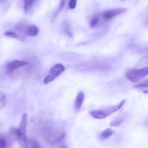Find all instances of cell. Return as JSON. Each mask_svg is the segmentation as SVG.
<instances>
[{"label": "cell", "mask_w": 148, "mask_h": 148, "mask_svg": "<svg viewBox=\"0 0 148 148\" xmlns=\"http://www.w3.org/2000/svg\"><path fill=\"white\" fill-rule=\"evenodd\" d=\"M125 100L121 101L117 105L111 106L103 110H95L90 112L91 116L96 119H102L106 118L110 115L120 110L125 103Z\"/></svg>", "instance_id": "obj_1"}, {"label": "cell", "mask_w": 148, "mask_h": 148, "mask_svg": "<svg viewBox=\"0 0 148 148\" xmlns=\"http://www.w3.org/2000/svg\"><path fill=\"white\" fill-rule=\"evenodd\" d=\"M148 75V66L130 70L126 74L127 78L130 81L136 83L146 77Z\"/></svg>", "instance_id": "obj_2"}, {"label": "cell", "mask_w": 148, "mask_h": 148, "mask_svg": "<svg viewBox=\"0 0 148 148\" xmlns=\"http://www.w3.org/2000/svg\"><path fill=\"white\" fill-rule=\"evenodd\" d=\"M65 67L60 64L54 65L49 71L48 75L44 79V83L46 84L53 81L59 75L64 71Z\"/></svg>", "instance_id": "obj_3"}, {"label": "cell", "mask_w": 148, "mask_h": 148, "mask_svg": "<svg viewBox=\"0 0 148 148\" xmlns=\"http://www.w3.org/2000/svg\"><path fill=\"white\" fill-rule=\"evenodd\" d=\"M127 11L124 8H117L105 11L102 14V18L104 21H107L111 20L116 16L124 13Z\"/></svg>", "instance_id": "obj_4"}, {"label": "cell", "mask_w": 148, "mask_h": 148, "mask_svg": "<svg viewBox=\"0 0 148 148\" xmlns=\"http://www.w3.org/2000/svg\"><path fill=\"white\" fill-rule=\"evenodd\" d=\"M27 113L23 114L19 126L17 129L18 136H26L27 127Z\"/></svg>", "instance_id": "obj_5"}, {"label": "cell", "mask_w": 148, "mask_h": 148, "mask_svg": "<svg viewBox=\"0 0 148 148\" xmlns=\"http://www.w3.org/2000/svg\"><path fill=\"white\" fill-rule=\"evenodd\" d=\"M28 64L27 62L20 60H14L7 64L6 68L9 72H12L16 69L25 66Z\"/></svg>", "instance_id": "obj_6"}, {"label": "cell", "mask_w": 148, "mask_h": 148, "mask_svg": "<svg viewBox=\"0 0 148 148\" xmlns=\"http://www.w3.org/2000/svg\"><path fill=\"white\" fill-rule=\"evenodd\" d=\"M84 98L85 95L84 92L82 91L79 92L75 101V109L76 110H79L81 109Z\"/></svg>", "instance_id": "obj_7"}, {"label": "cell", "mask_w": 148, "mask_h": 148, "mask_svg": "<svg viewBox=\"0 0 148 148\" xmlns=\"http://www.w3.org/2000/svg\"><path fill=\"white\" fill-rule=\"evenodd\" d=\"M115 131L110 128H108L102 132L99 135V138L102 140H106L110 137L115 133Z\"/></svg>", "instance_id": "obj_8"}, {"label": "cell", "mask_w": 148, "mask_h": 148, "mask_svg": "<svg viewBox=\"0 0 148 148\" xmlns=\"http://www.w3.org/2000/svg\"><path fill=\"white\" fill-rule=\"evenodd\" d=\"M27 33L30 36H36L39 32V30L36 26L32 25L28 27L27 29Z\"/></svg>", "instance_id": "obj_9"}, {"label": "cell", "mask_w": 148, "mask_h": 148, "mask_svg": "<svg viewBox=\"0 0 148 148\" xmlns=\"http://www.w3.org/2000/svg\"><path fill=\"white\" fill-rule=\"evenodd\" d=\"M35 2L34 1H25L24 5V10L25 14H27L31 9L34 3Z\"/></svg>", "instance_id": "obj_10"}, {"label": "cell", "mask_w": 148, "mask_h": 148, "mask_svg": "<svg viewBox=\"0 0 148 148\" xmlns=\"http://www.w3.org/2000/svg\"><path fill=\"white\" fill-rule=\"evenodd\" d=\"M27 148H40V145L36 140L33 139H28Z\"/></svg>", "instance_id": "obj_11"}, {"label": "cell", "mask_w": 148, "mask_h": 148, "mask_svg": "<svg viewBox=\"0 0 148 148\" xmlns=\"http://www.w3.org/2000/svg\"><path fill=\"white\" fill-rule=\"evenodd\" d=\"M124 119V117L117 118L116 119H115L114 121L110 123V126L112 127H117L123 122Z\"/></svg>", "instance_id": "obj_12"}, {"label": "cell", "mask_w": 148, "mask_h": 148, "mask_svg": "<svg viewBox=\"0 0 148 148\" xmlns=\"http://www.w3.org/2000/svg\"><path fill=\"white\" fill-rule=\"evenodd\" d=\"M4 35L5 36H7V37L14 38L21 40L20 38L18 36V35L14 32H12V31H6L4 33Z\"/></svg>", "instance_id": "obj_13"}, {"label": "cell", "mask_w": 148, "mask_h": 148, "mask_svg": "<svg viewBox=\"0 0 148 148\" xmlns=\"http://www.w3.org/2000/svg\"><path fill=\"white\" fill-rule=\"evenodd\" d=\"M99 22V18L98 17H93L90 21V26L91 27H95L98 25Z\"/></svg>", "instance_id": "obj_14"}, {"label": "cell", "mask_w": 148, "mask_h": 148, "mask_svg": "<svg viewBox=\"0 0 148 148\" xmlns=\"http://www.w3.org/2000/svg\"><path fill=\"white\" fill-rule=\"evenodd\" d=\"M64 31L66 33L69 37H71L72 36V32L71 30V27H70L69 25L66 23L65 24L64 26Z\"/></svg>", "instance_id": "obj_15"}, {"label": "cell", "mask_w": 148, "mask_h": 148, "mask_svg": "<svg viewBox=\"0 0 148 148\" xmlns=\"http://www.w3.org/2000/svg\"><path fill=\"white\" fill-rule=\"evenodd\" d=\"M64 1H61V2H60V5L59 7V8L58 9V11L56 12L55 13V14H54V15H53V19H54L56 18V17H57V15H58V14H59V13L60 12V11H61V10L63 9V8H64Z\"/></svg>", "instance_id": "obj_16"}, {"label": "cell", "mask_w": 148, "mask_h": 148, "mask_svg": "<svg viewBox=\"0 0 148 148\" xmlns=\"http://www.w3.org/2000/svg\"><path fill=\"white\" fill-rule=\"evenodd\" d=\"M6 97L4 94H1V105L0 108L2 109L5 107L6 104Z\"/></svg>", "instance_id": "obj_17"}, {"label": "cell", "mask_w": 148, "mask_h": 148, "mask_svg": "<svg viewBox=\"0 0 148 148\" xmlns=\"http://www.w3.org/2000/svg\"><path fill=\"white\" fill-rule=\"evenodd\" d=\"M77 1L76 0H71L69 2V6L71 9H73L75 8L77 5Z\"/></svg>", "instance_id": "obj_18"}, {"label": "cell", "mask_w": 148, "mask_h": 148, "mask_svg": "<svg viewBox=\"0 0 148 148\" xmlns=\"http://www.w3.org/2000/svg\"><path fill=\"white\" fill-rule=\"evenodd\" d=\"M60 148H68L67 147V146H66V145H62V146H61V147H60Z\"/></svg>", "instance_id": "obj_19"}, {"label": "cell", "mask_w": 148, "mask_h": 148, "mask_svg": "<svg viewBox=\"0 0 148 148\" xmlns=\"http://www.w3.org/2000/svg\"><path fill=\"white\" fill-rule=\"evenodd\" d=\"M144 93H148V91H144Z\"/></svg>", "instance_id": "obj_20"}, {"label": "cell", "mask_w": 148, "mask_h": 148, "mask_svg": "<svg viewBox=\"0 0 148 148\" xmlns=\"http://www.w3.org/2000/svg\"><path fill=\"white\" fill-rule=\"evenodd\" d=\"M26 148H27V147H26Z\"/></svg>", "instance_id": "obj_21"}]
</instances>
